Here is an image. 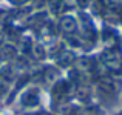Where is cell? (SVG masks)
<instances>
[{"label":"cell","instance_id":"1","mask_svg":"<svg viewBox=\"0 0 122 115\" xmlns=\"http://www.w3.org/2000/svg\"><path fill=\"white\" fill-rule=\"evenodd\" d=\"M60 28H62L65 32H73L76 28V22L73 17H63L62 22H60Z\"/></svg>","mask_w":122,"mask_h":115},{"label":"cell","instance_id":"2","mask_svg":"<svg viewBox=\"0 0 122 115\" xmlns=\"http://www.w3.org/2000/svg\"><path fill=\"white\" fill-rule=\"evenodd\" d=\"M107 65L110 66L111 69H117L119 68V57H117V54H113V55H108L107 58Z\"/></svg>","mask_w":122,"mask_h":115},{"label":"cell","instance_id":"3","mask_svg":"<svg viewBox=\"0 0 122 115\" xmlns=\"http://www.w3.org/2000/svg\"><path fill=\"white\" fill-rule=\"evenodd\" d=\"M45 78H46V81L54 83V81L57 80V72L54 71V69H50V71L46 72V75H45Z\"/></svg>","mask_w":122,"mask_h":115},{"label":"cell","instance_id":"4","mask_svg":"<svg viewBox=\"0 0 122 115\" xmlns=\"http://www.w3.org/2000/svg\"><path fill=\"white\" fill-rule=\"evenodd\" d=\"M33 51H34V55H36V57H39V58H42V57H43V48H42L40 44H36Z\"/></svg>","mask_w":122,"mask_h":115},{"label":"cell","instance_id":"5","mask_svg":"<svg viewBox=\"0 0 122 115\" xmlns=\"http://www.w3.org/2000/svg\"><path fill=\"white\" fill-rule=\"evenodd\" d=\"M77 65L82 66V68H85V69H88L90 66H91V63H90L88 58H82V60H79V62H77Z\"/></svg>","mask_w":122,"mask_h":115},{"label":"cell","instance_id":"6","mask_svg":"<svg viewBox=\"0 0 122 115\" xmlns=\"http://www.w3.org/2000/svg\"><path fill=\"white\" fill-rule=\"evenodd\" d=\"M60 63H62V65H68L70 62H71V55H70V54H63L62 55V60H59Z\"/></svg>","mask_w":122,"mask_h":115}]
</instances>
